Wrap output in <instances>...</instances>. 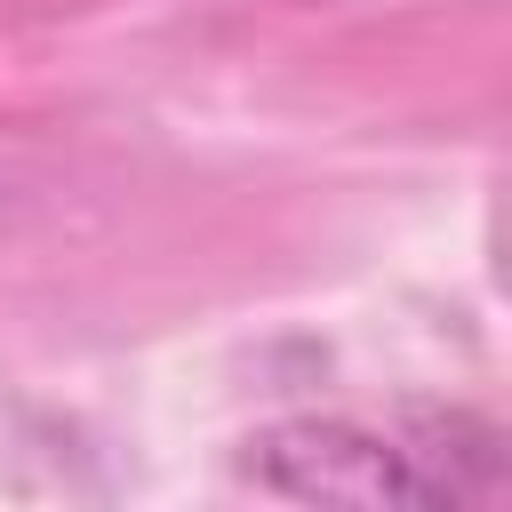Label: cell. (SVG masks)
<instances>
[{
  "mask_svg": "<svg viewBox=\"0 0 512 512\" xmlns=\"http://www.w3.org/2000/svg\"><path fill=\"white\" fill-rule=\"evenodd\" d=\"M240 472L296 504H496L504 440L480 416H296L256 432Z\"/></svg>",
  "mask_w": 512,
  "mask_h": 512,
  "instance_id": "cell-1",
  "label": "cell"
}]
</instances>
